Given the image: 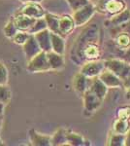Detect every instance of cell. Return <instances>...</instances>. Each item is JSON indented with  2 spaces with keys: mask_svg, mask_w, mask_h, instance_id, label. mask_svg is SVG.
<instances>
[{
  "mask_svg": "<svg viewBox=\"0 0 130 146\" xmlns=\"http://www.w3.org/2000/svg\"><path fill=\"white\" fill-rule=\"evenodd\" d=\"M105 69L104 65V60H91V62H86L81 65V70L80 72L82 73L87 78H93V77H98L99 74Z\"/></svg>",
  "mask_w": 130,
  "mask_h": 146,
  "instance_id": "obj_7",
  "label": "cell"
},
{
  "mask_svg": "<svg viewBox=\"0 0 130 146\" xmlns=\"http://www.w3.org/2000/svg\"><path fill=\"white\" fill-rule=\"evenodd\" d=\"M51 143L53 146L66 145V129H58L51 136Z\"/></svg>",
  "mask_w": 130,
  "mask_h": 146,
  "instance_id": "obj_24",
  "label": "cell"
},
{
  "mask_svg": "<svg viewBox=\"0 0 130 146\" xmlns=\"http://www.w3.org/2000/svg\"><path fill=\"white\" fill-rule=\"evenodd\" d=\"M23 3H40L42 2V0H20Z\"/></svg>",
  "mask_w": 130,
  "mask_h": 146,
  "instance_id": "obj_34",
  "label": "cell"
},
{
  "mask_svg": "<svg viewBox=\"0 0 130 146\" xmlns=\"http://www.w3.org/2000/svg\"><path fill=\"white\" fill-rule=\"evenodd\" d=\"M98 78L102 81V83L105 85L108 89H119V88L123 89L120 79L114 72H112L111 70L107 69V68H105V69L99 74Z\"/></svg>",
  "mask_w": 130,
  "mask_h": 146,
  "instance_id": "obj_8",
  "label": "cell"
},
{
  "mask_svg": "<svg viewBox=\"0 0 130 146\" xmlns=\"http://www.w3.org/2000/svg\"><path fill=\"white\" fill-rule=\"evenodd\" d=\"M114 43L121 52L126 51L130 47V32L119 31L114 35Z\"/></svg>",
  "mask_w": 130,
  "mask_h": 146,
  "instance_id": "obj_19",
  "label": "cell"
},
{
  "mask_svg": "<svg viewBox=\"0 0 130 146\" xmlns=\"http://www.w3.org/2000/svg\"><path fill=\"white\" fill-rule=\"evenodd\" d=\"M3 30H4V34H5V36L8 37V38H11V39H13V37L15 36L16 32L18 31V28L16 27L15 23H14V22H13V20L6 23V25H5V27H4Z\"/></svg>",
  "mask_w": 130,
  "mask_h": 146,
  "instance_id": "obj_27",
  "label": "cell"
},
{
  "mask_svg": "<svg viewBox=\"0 0 130 146\" xmlns=\"http://www.w3.org/2000/svg\"><path fill=\"white\" fill-rule=\"evenodd\" d=\"M90 1H93V0H90Z\"/></svg>",
  "mask_w": 130,
  "mask_h": 146,
  "instance_id": "obj_39",
  "label": "cell"
},
{
  "mask_svg": "<svg viewBox=\"0 0 130 146\" xmlns=\"http://www.w3.org/2000/svg\"><path fill=\"white\" fill-rule=\"evenodd\" d=\"M36 39L37 43L40 46L42 51L44 52H49L51 51V31L46 28V29L39 31L37 33L33 34Z\"/></svg>",
  "mask_w": 130,
  "mask_h": 146,
  "instance_id": "obj_16",
  "label": "cell"
},
{
  "mask_svg": "<svg viewBox=\"0 0 130 146\" xmlns=\"http://www.w3.org/2000/svg\"><path fill=\"white\" fill-rule=\"evenodd\" d=\"M47 58H48V62L51 70H60L64 67L65 60L63 55L49 51L47 52Z\"/></svg>",
  "mask_w": 130,
  "mask_h": 146,
  "instance_id": "obj_17",
  "label": "cell"
},
{
  "mask_svg": "<svg viewBox=\"0 0 130 146\" xmlns=\"http://www.w3.org/2000/svg\"><path fill=\"white\" fill-rule=\"evenodd\" d=\"M96 13L95 5L92 1L88 2L86 5L80 8L79 10L73 12V20L75 22L76 27H82L86 25L93 18L94 14Z\"/></svg>",
  "mask_w": 130,
  "mask_h": 146,
  "instance_id": "obj_4",
  "label": "cell"
},
{
  "mask_svg": "<svg viewBox=\"0 0 130 146\" xmlns=\"http://www.w3.org/2000/svg\"><path fill=\"white\" fill-rule=\"evenodd\" d=\"M117 118L130 121V105H123L117 109Z\"/></svg>",
  "mask_w": 130,
  "mask_h": 146,
  "instance_id": "obj_28",
  "label": "cell"
},
{
  "mask_svg": "<svg viewBox=\"0 0 130 146\" xmlns=\"http://www.w3.org/2000/svg\"><path fill=\"white\" fill-rule=\"evenodd\" d=\"M44 19L46 21L47 23V28L51 32H53V33L59 34V31H58V22H59V16L54 15V14L51 13H47L45 14Z\"/></svg>",
  "mask_w": 130,
  "mask_h": 146,
  "instance_id": "obj_22",
  "label": "cell"
},
{
  "mask_svg": "<svg viewBox=\"0 0 130 146\" xmlns=\"http://www.w3.org/2000/svg\"><path fill=\"white\" fill-rule=\"evenodd\" d=\"M18 13L26 15L33 19H40L44 18L46 11L40 5V3H25Z\"/></svg>",
  "mask_w": 130,
  "mask_h": 146,
  "instance_id": "obj_11",
  "label": "cell"
},
{
  "mask_svg": "<svg viewBox=\"0 0 130 146\" xmlns=\"http://www.w3.org/2000/svg\"><path fill=\"white\" fill-rule=\"evenodd\" d=\"M96 1V0H93V1H92V2H95Z\"/></svg>",
  "mask_w": 130,
  "mask_h": 146,
  "instance_id": "obj_38",
  "label": "cell"
},
{
  "mask_svg": "<svg viewBox=\"0 0 130 146\" xmlns=\"http://www.w3.org/2000/svg\"><path fill=\"white\" fill-rule=\"evenodd\" d=\"M29 33L26 31H20L18 30V32L16 33L15 36L13 37V41L15 42L16 44H18V45H23V44L25 43V41L28 39V37H29Z\"/></svg>",
  "mask_w": 130,
  "mask_h": 146,
  "instance_id": "obj_29",
  "label": "cell"
},
{
  "mask_svg": "<svg viewBox=\"0 0 130 146\" xmlns=\"http://www.w3.org/2000/svg\"><path fill=\"white\" fill-rule=\"evenodd\" d=\"M22 50H23V53H24L25 56H26L27 60H29L30 58H32L33 56H35L37 54H39L40 52L42 51L33 34L29 35L28 39L22 45Z\"/></svg>",
  "mask_w": 130,
  "mask_h": 146,
  "instance_id": "obj_12",
  "label": "cell"
},
{
  "mask_svg": "<svg viewBox=\"0 0 130 146\" xmlns=\"http://www.w3.org/2000/svg\"><path fill=\"white\" fill-rule=\"evenodd\" d=\"M46 28H47L46 21H45L44 18H40V19H36V20H35L34 23H33L32 27H30V29L28 30L27 32L29 34H35V33H37V32L46 29Z\"/></svg>",
  "mask_w": 130,
  "mask_h": 146,
  "instance_id": "obj_25",
  "label": "cell"
},
{
  "mask_svg": "<svg viewBox=\"0 0 130 146\" xmlns=\"http://www.w3.org/2000/svg\"><path fill=\"white\" fill-rule=\"evenodd\" d=\"M124 146H130V129L128 133L125 135V144Z\"/></svg>",
  "mask_w": 130,
  "mask_h": 146,
  "instance_id": "obj_33",
  "label": "cell"
},
{
  "mask_svg": "<svg viewBox=\"0 0 130 146\" xmlns=\"http://www.w3.org/2000/svg\"><path fill=\"white\" fill-rule=\"evenodd\" d=\"M68 3V5L71 8V10L73 12L79 10L80 8L86 5L88 2H90V0H66Z\"/></svg>",
  "mask_w": 130,
  "mask_h": 146,
  "instance_id": "obj_30",
  "label": "cell"
},
{
  "mask_svg": "<svg viewBox=\"0 0 130 146\" xmlns=\"http://www.w3.org/2000/svg\"><path fill=\"white\" fill-rule=\"evenodd\" d=\"M36 19H33L28 17L26 15L18 13L16 15V17L13 19V22L15 23L16 27L18 28V30L20 31H28L30 29V27H32V25L34 23Z\"/></svg>",
  "mask_w": 130,
  "mask_h": 146,
  "instance_id": "obj_15",
  "label": "cell"
},
{
  "mask_svg": "<svg viewBox=\"0 0 130 146\" xmlns=\"http://www.w3.org/2000/svg\"><path fill=\"white\" fill-rule=\"evenodd\" d=\"M76 28V25L73 20V17L70 15H62L59 16V22H58V31L59 35L62 37L68 36L74 31Z\"/></svg>",
  "mask_w": 130,
  "mask_h": 146,
  "instance_id": "obj_10",
  "label": "cell"
},
{
  "mask_svg": "<svg viewBox=\"0 0 130 146\" xmlns=\"http://www.w3.org/2000/svg\"><path fill=\"white\" fill-rule=\"evenodd\" d=\"M29 139H30L31 145H35V146H49V145H51V136L39 133L38 131H36L34 129H32L29 131Z\"/></svg>",
  "mask_w": 130,
  "mask_h": 146,
  "instance_id": "obj_18",
  "label": "cell"
},
{
  "mask_svg": "<svg viewBox=\"0 0 130 146\" xmlns=\"http://www.w3.org/2000/svg\"><path fill=\"white\" fill-rule=\"evenodd\" d=\"M89 80H90V78H87L86 76H84L81 72H78L77 74H75L74 77H73V79H72L73 90L75 91V93H76L80 98H82V96L84 94V92L88 89Z\"/></svg>",
  "mask_w": 130,
  "mask_h": 146,
  "instance_id": "obj_9",
  "label": "cell"
},
{
  "mask_svg": "<svg viewBox=\"0 0 130 146\" xmlns=\"http://www.w3.org/2000/svg\"><path fill=\"white\" fill-rule=\"evenodd\" d=\"M4 109H5V103H2L0 102V116H2L4 112Z\"/></svg>",
  "mask_w": 130,
  "mask_h": 146,
  "instance_id": "obj_35",
  "label": "cell"
},
{
  "mask_svg": "<svg viewBox=\"0 0 130 146\" xmlns=\"http://www.w3.org/2000/svg\"><path fill=\"white\" fill-rule=\"evenodd\" d=\"M106 144L108 146H124L125 144V135L115 133L114 131L110 133L108 135L107 142Z\"/></svg>",
  "mask_w": 130,
  "mask_h": 146,
  "instance_id": "obj_23",
  "label": "cell"
},
{
  "mask_svg": "<svg viewBox=\"0 0 130 146\" xmlns=\"http://www.w3.org/2000/svg\"><path fill=\"white\" fill-rule=\"evenodd\" d=\"M11 98V91L6 85H0V102L8 103Z\"/></svg>",
  "mask_w": 130,
  "mask_h": 146,
  "instance_id": "obj_26",
  "label": "cell"
},
{
  "mask_svg": "<svg viewBox=\"0 0 130 146\" xmlns=\"http://www.w3.org/2000/svg\"><path fill=\"white\" fill-rule=\"evenodd\" d=\"M130 129V121L129 120L119 119L117 118L113 122L112 126V131L115 133H119V135H125Z\"/></svg>",
  "mask_w": 130,
  "mask_h": 146,
  "instance_id": "obj_21",
  "label": "cell"
},
{
  "mask_svg": "<svg viewBox=\"0 0 130 146\" xmlns=\"http://www.w3.org/2000/svg\"><path fill=\"white\" fill-rule=\"evenodd\" d=\"M119 58H122V60H126V62H128L130 63V47L127 49L126 51L122 52L121 56H120Z\"/></svg>",
  "mask_w": 130,
  "mask_h": 146,
  "instance_id": "obj_32",
  "label": "cell"
},
{
  "mask_svg": "<svg viewBox=\"0 0 130 146\" xmlns=\"http://www.w3.org/2000/svg\"><path fill=\"white\" fill-rule=\"evenodd\" d=\"M100 29L98 25H86L78 35L71 49V60L77 65L101 58Z\"/></svg>",
  "mask_w": 130,
  "mask_h": 146,
  "instance_id": "obj_1",
  "label": "cell"
},
{
  "mask_svg": "<svg viewBox=\"0 0 130 146\" xmlns=\"http://www.w3.org/2000/svg\"><path fill=\"white\" fill-rule=\"evenodd\" d=\"M66 145L70 146H89L91 145L90 141L86 139L84 135L66 129Z\"/></svg>",
  "mask_w": 130,
  "mask_h": 146,
  "instance_id": "obj_14",
  "label": "cell"
},
{
  "mask_svg": "<svg viewBox=\"0 0 130 146\" xmlns=\"http://www.w3.org/2000/svg\"><path fill=\"white\" fill-rule=\"evenodd\" d=\"M8 69L2 62H0V85H6L8 82Z\"/></svg>",
  "mask_w": 130,
  "mask_h": 146,
  "instance_id": "obj_31",
  "label": "cell"
},
{
  "mask_svg": "<svg viewBox=\"0 0 130 146\" xmlns=\"http://www.w3.org/2000/svg\"><path fill=\"white\" fill-rule=\"evenodd\" d=\"M82 100L84 103V113L86 116H90L93 113H95L100 108L103 102V100H101L88 89L82 96Z\"/></svg>",
  "mask_w": 130,
  "mask_h": 146,
  "instance_id": "obj_6",
  "label": "cell"
},
{
  "mask_svg": "<svg viewBox=\"0 0 130 146\" xmlns=\"http://www.w3.org/2000/svg\"><path fill=\"white\" fill-rule=\"evenodd\" d=\"M88 90L91 91L94 95L97 96L101 100L104 101L108 94L109 89L102 83V81L98 77H93V78H90V80H89Z\"/></svg>",
  "mask_w": 130,
  "mask_h": 146,
  "instance_id": "obj_13",
  "label": "cell"
},
{
  "mask_svg": "<svg viewBox=\"0 0 130 146\" xmlns=\"http://www.w3.org/2000/svg\"><path fill=\"white\" fill-rule=\"evenodd\" d=\"M27 70L32 73L49 71L51 68H49V65L48 62L46 52L41 51L35 56L30 58L27 63Z\"/></svg>",
  "mask_w": 130,
  "mask_h": 146,
  "instance_id": "obj_5",
  "label": "cell"
},
{
  "mask_svg": "<svg viewBox=\"0 0 130 146\" xmlns=\"http://www.w3.org/2000/svg\"><path fill=\"white\" fill-rule=\"evenodd\" d=\"M51 51L54 53L64 55L65 53V39L59 34L51 32Z\"/></svg>",
  "mask_w": 130,
  "mask_h": 146,
  "instance_id": "obj_20",
  "label": "cell"
},
{
  "mask_svg": "<svg viewBox=\"0 0 130 146\" xmlns=\"http://www.w3.org/2000/svg\"><path fill=\"white\" fill-rule=\"evenodd\" d=\"M96 12L105 15L108 19L121 13L127 8L124 0H96L93 2Z\"/></svg>",
  "mask_w": 130,
  "mask_h": 146,
  "instance_id": "obj_3",
  "label": "cell"
},
{
  "mask_svg": "<svg viewBox=\"0 0 130 146\" xmlns=\"http://www.w3.org/2000/svg\"><path fill=\"white\" fill-rule=\"evenodd\" d=\"M105 68L114 72L120 79L124 90L130 87V63L122 58H112L104 60Z\"/></svg>",
  "mask_w": 130,
  "mask_h": 146,
  "instance_id": "obj_2",
  "label": "cell"
},
{
  "mask_svg": "<svg viewBox=\"0 0 130 146\" xmlns=\"http://www.w3.org/2000/svg\"><path fill=\"white\" fill-rule=\"evenodd\" d=\"M1 126H2V117L0 116V129H1Z\"/></svg>",
  "mask_w": 130,
  "mask_h": 146,
  "instance_id": "obj_37",
  "label": "cell"
},
{
  "mask_svg": "<svg viewBox=\"0 0 130 146\" xmlns=\"http://www.w3.org/2000/svg\"><path fill=\"white\" fill-rule=\"evenodd\" d=\"M125 91H126L125 92V96H126L127 100H130V87L128 89H126Z\"/></svg>",
  "mask_w": 130,
  "mask_h": 146,
  "instance_id": "obj_36",
  "label": "cell"
}]
</instances>
